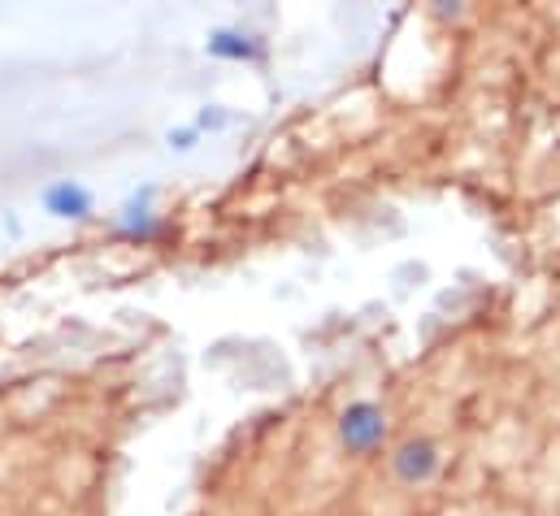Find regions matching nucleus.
<instances>
[{
	"label": "nucleus",
	"instance_id": "1",
	"mask_svg": "<svg viewBox=\"0 0 560 516\" xmlns=\"http://www.w3.org/2000/svg\"><path fill=\"white\" fill-rule=\"evenodd\" d=\"M383 434H387V417H383V408L378 403H348L343 408V417H339V438H343V447L348 452H374L378 443H383Z\"/></svg>",
	"mask_w": 560,
	"mask_h": 516
},
{
	"label": "nucleus",
	"instance_id": "2",
	"mask_svg": "<svg viewBox=\"0 0 560 516\" xmlns=\"http://www.w3.org/2000/svg\"><path fill=\"white\" fill-rule=\"evenodd\" d=\"M205 52L218 57V61H266V39L253 35V31H240V26H218L209 31L205 39Z\"/></svg>",
	"mask_w": 560,
	"mask_h": 516
},
{
	"label": "nucleus",
	"instance_id": "3",
	"mask_svg": "<svg viewBox=\"0 0 560 516\" xmlns=\"http://www.w3.org/2000/svg\"><path fill=\"white\" fill-rule=\"evenodd\" d=\"M92 209H96L92 191H88L83 183H74V178H61V183H52V187L44 191V213H52V218L83 222V218H92Z\"/></svg>",
	"mask_w": 560,
	"mask_h": 516
},
{
	"label": "nucleus",
	"instance_id": "4",
	"mask_svg": "<svg viewBox=\"0 0 560 516\" xmlns=\"http://www.w3.org/2000/svg\"><path fill=\"white\" fill-rule=\"evenodd\" d=\"M392 465H396V478H400V482L421 486V482H430V478L439 473V447L425 443V438H409V443L392 456Z\"/></svg>",
	"mask_w": 560,
	"mask_h": 516
},
{
	"label": "nucleus",
	"instance_id": "5",
	"mask_svg": "<svg viewBox=\"0 0 560 516\" xmlns=\"http://www.w3.org/2000/svg\"><path fill=\"white\" fill-rule=\"evenodd\" d=\"M152 196H156V191L143 187L140 196L127 200V209H122V235H127V239H140L143 244V239H156V235L165 231V222L152 213Z\"/></svg>",
	"mask_w": 560,
	"mask_h": 516
},
{
	"label": "nucleus",
	"instance_id": "6",
	"mask_svg": "<svg viewBox=\"0 0 560 516\" xmlns=\"http://www.w3.org/2000/svg\"><path fill=\"white\" fill-rule=\"evenodd\" d=\"M226 127V114H222V105H209L200 118H196V130H222Z\"/></svg>",
	"mask_w": 560,
	"mask_h": 516
},
{
	"label": "nucleus",
	"instance_id": "7",
	"mask_svg": "<svg viewBox=\"0 0 560 516\" xmlns=\"http://www.w3.org/2000/svg\"><path fill=\"white\" fill-rule=\"evenodd\" d=\"M165 139H170V148H178V152H187V148H191V143L200 139V130H196V127H178V130H170Z\"/></svg>",
	"mask_w": 560,
	"mask_h": 516
}]
</instances>
